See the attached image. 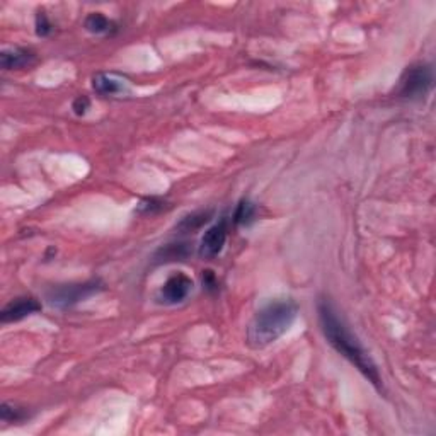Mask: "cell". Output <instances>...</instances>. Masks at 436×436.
I'll return each instance as SVG.
<instances>
[{
    "label": "cell",
    "instance_id": "6da1fadb",
    "mask_svg": "<svg viewBox=\"0 0 436 436\" xmlns=\"http://www.w3.org/2000/svg\"><path fill=\"white\" fill-rule=\"evenodd\" d=\"M317 312H319V324H321V329L324 338L327 339L331 346L338 351L339 355L345 356L351 365L358 368L362 371V375L368 378V382L375 387V389L382 392V377L378 374V368L371 359V356L368 355V351L363 348L359 339L348 329V326L343 322V319H339L338 312L333 307V303L327 302L326 298L319 300L317 303Z\"/></svg>",
    "mask_w": 436,
    "mask_h": 436
},
{
    "label": "cell",
    "instance_id": "7a4b0ae2",
    "mask_svg": "<svg viewBox=\"0 0 436 436\" xmlns=\"http://www.w3.org/2000/svg\"><path fill=\"white\" fill-rule=\"evenodd\" d=\"M298 305L295 300H273L254 315L247 327V345L253 350H263L278 341L295 322Z\"/></svg>",
    "mask_w": 436,
    "mask_h": 436
},
{
    "label": "cell",
    "instance_id": "3957f363",
    "mask_svg": "<svg viewBox=\"0 0 436 436\" xmlns=\"http://www.w3.org/2000/svg\"><path fill=\"white\" fill-rule=\"evenodd\" d=\"M103 283L99 279H91L86 283H70V285L53 286L46 293V300L55 309H70L82 300L92 297L103 290Z\"/></svg>",
    "mask_w": 436,
    "mask_h": 436
},
{
    "label": "cell",
    "instance_id": "277c9868",
    "mask_svg": "<svg viewBox=\"0 0 436 436\" xmlns=\"http://www.w3.org/2000/svg\"><path fill=\"white\" fill-rule=\"evenodd\" d=\"M433 89V69L430 65H413L404 72L399 95L409 101H423Z\"/></svg>",
    "mask_w": 436,
    "mask_h": 436
},
{
    "label": "cell",
    "instance_id": "5b68a950",
    "mask_svg": "<svg viewBox=\"0 0 436 436\" xmlns=\"http://www.w3.org/2000/svg\"><path fill=\"white\" fill-rule=\"evenodd\" d=\"M193 290V279L183 271L174 273L167 282L164 283L161 290H159L157 302L164 303V305H178L183 300L187 298V295Z\"/></svg>",
    "mask_w": 436,
    "mask_h": 436
},
{
    "label": "cell",
    "instance_id": "8992f818",
    "mask_svg": "<svg viewBox=\"0 0 436 436\" xmlns=\"http://www.w3.org/2000/svg\"><path fill=\"white\" fill-rule=\"evenodd\" d=\"M227 235H229V225L227 220H220L213 227H210L203 235L202 242H199L198 254L203 259H213L223 251V246L227 242Z\"/></svg>",
    "mask_w": 436,
    "mask_h": 436
},
{
    "label": "cell",
    "instance_id": "52a82bcc",
    "mask_svg": "<svg viewBox=\"0 0 436 436\" xmlns=\"http://www.w3.org/2000/svg\"><path fill=\"white\" fill-rule=\"evenodd\" d=\"M39 310H41V303H39L36 298L19 297V298L12 300V302H9L6 307H4L2 314H0V321H2L4 324L19 322Z\"/></svg>",
    "mask_w": 436,
    "mask_h": 436
},
{
    "label": "cell",
    "instance_id": "ba28073f",
    "mask_svg": "<svg viewBox=\"0 0 436 436\" xmlns=\"http://www.w3.org/2000/svg\"><path fill=\"white\" fill-rule=\"evenodd\" d=\"M34 58L36 53L33 50H29V48H14L11 51H2L0 63H2L4 70H14L31 65L34 62Z\"/></svg>",
    "mask_w": 436,
    "mask_h": 436
},
{
    "label": "cell",
    "instance_id": "9c48e42d",
    "mask_svg": "<svg viewBox=\"0 0 436 436\" xmlns=\"http://www.w3.org/2000/svg\"><path fill=\"white\" fill-rule=\"evenodd\" d=\"M92 87L101 95H116L126 91V82L116 74H98L92 79Z\"/></svg>",
    "mask_w": 436,
    "mask_h": 436
},
{
    "label": "cell",
    "instance_id": "30bf717a",
    "mask_svg": "<svg viewBox=\"0 0 436 436\" xmlns=\"http://www.w3.org/2000/svg\"><path fill=\"white\" fill-rule=\"evenodd\" d=\"M191 247L187 242H173L162 246L154 256L155 264H166V263H174V261H184L186 258H190Z\"/></svg>",
    "mask_w": 436,
    "mask_h": 436
},
{
    "label": "cell",
    "instance_id": "8fae6325",
    "mask_svg": "<svg viewBox=\"0 0 436 436\" xmlns=\"http://www.w3.org/2000/svg\"><path fill=\"white\" fill-rule=\"evenodd\" d=\"M213 217V210H203V211H194V213L186 215L181 222L176 225V230H179L181 234H190V232H194L198 229H202L205 223L210 222V218Z\"/></svg>",
    "mask_w": 436,
    "mask_h": 436
},
{
    "label": "cell",
    "instance_id": "7c38bea8",
    "mask_svg": "<svg viewBox=\"0 0 436 436\" xmlns=\"http://www.w3.org/2000/svg\"><path fill=\"white\" fill-rule=\"evenodd\" d=\"M86 29L94 34H110L111 31L116 29V24L107 19L101 12H92L86 18Z\"/></svg>",
    "mask_w": 436,
    "mask_h": 436
},
{
    "label": "cell",
    "instance_id": "4fadbf2b",
    "mask_svg": "<svg viewBox=\"0 0 436 436\" xmlns=\"http://www.w3.org/2000/svg\"><path fill=\"white\" fill-rule=\"evenodd\" d=\"M256 217H258V206L253 202H249V199H242L237 208H235L234 223L235 225L247 227L254 222Z\"/></svg>",
    "mask_w": 436,
    "mask_h": 436
},
{
    "label": "cell",
    "instance_id": "5bb4252c",
    "mask_svg": "<svg viewBox=\"0 0 436 436\" xmlns=\"http://www.w3.org/2000/svg\"><path fill=\"white\" fill-rule=\"evenodd\" d=\"M27 418V413L21 407L12 406L9 402L2 404V421L6 423H19L24 421Z\"/></svg>",
    "mask_w": 436,
    "mask_h": 436
},
{
    "label": "cell",
    "instance_id": "9a60e30c",
    "mask_svg": "<svg viewBox=\"0 0 436 436\" xmlns=\"http://www.w3.org/2000/svg\"><path fill=\"white\" fill-rule=\"evenodd\" d=\"M164 208H166V202H162V199L145 198L140 202L137 211L140 215H154V213H159V211H162Z\"/></svg>",
    "mask_w": 436,
    "mask_h": 436
},
{
    "label": "cell",
    "instance_id": "2e32d148",
    "mask_svg": "<svg viewBox=\"0 0 436 436\" xmlns=\"http://www.w3.org/2000/svg\"><path fill=\"white\" fill-rule=\"evenodd\" d=\"M50 33H51V22L48 21L46 12L38 11V14H36V34L45 38V36H48Z\"/></svg>",
    "mask_w": 436,
    "mask_h": 436
},
{
    "label": "cell",
    "instance_id": "e0dca14e",
    "mask_svg": "<svg viewBox=\"0 0 436 436\" xmlns=\"http://www.w3.org/2000/svg\"><path fill=\"white\" fill-rule=\"evenodd\" d=\"M91 107V101L87 95H79V98H75V101L72 103V110H74V113L77 116H84L89 111Z\"/></svg>",
    "mask_w": 436,
    "mask_h": 436
},
{
    "label": "cell",
    "instance_id": "ac0fdd59",
    "mask_svg": "<svg viewBox=\"0 0 436 436\" xmlns=\"http://www.w3.org/2000/svg\"><path fill=\"white\" fill-rule=\"evenodd\" d=\"M203 288H206L208 291L218 290V279L215 278L213 271H210V270L203 271Z\"/></svg>",
    "mask_w": 436,
    "mask_h": 436
}]
</instances>
